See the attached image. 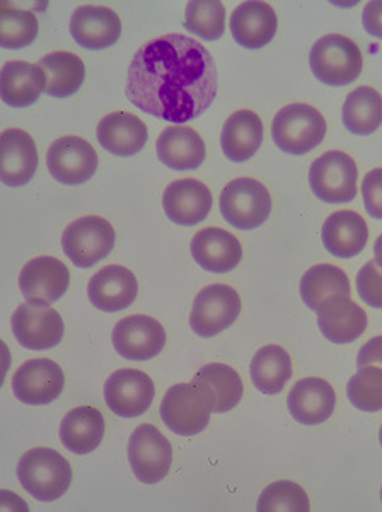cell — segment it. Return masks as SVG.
Wrapping results in <instances>:
<instances>
[{
    "label": "cell",
    "instance_id": "1",
    "mask_svg": "<svg viewBox=\"0 0 382 512\" xmlns=\"http://www.w3.org/2000/svg\"><path fill=\"white\" fill-rule=\"evenodd\" d=\"M128 101L164 122L197 120L217 96V69L209 50L185 35L159 36L135 53L128 67Z\"/></svg>",
    "mask_w": 382,
    "mask_h": 512
},
{
    "label": "cell",
    "instance_id": "2",
    "mask_svg": "<svg viewBox=\"0 0 382 512\" xmlns=\"http://www.w3.org/2000/svg\"><path fill=\"white\" fill-rule=\"evenodd\" d=\"M18 478L35 499L53 502L69 490L72 468L69 461L55 449L35 448L19 461Z\"/></svg>",
    "mask_w": 382,
    "mask_h": 512
},
{
    "label": "cell",
    "instance_id": "3",
    "mask_svg": "<svg viewBox=\"0 0 382 512\" xmlns=\"http://www.w3.org/2000/svg\"><path fill=\"white\" fill-rule=\"evenodd\" d=\"M326 120L314 106L304 103L284 106L272 123V137L280 151L304 156L325 140Z\"/></svg>",
    "mask_w": 382,
    "mask_h": 512
},
{
    "label": "cell",
    "instance_id": "4",
    "mask_svg": "<svg viewBox=\"0 0 382 512\" xmlns=\"http://www.w3.org/2000/svg\"><path fill=\"white\" fill-rule=\"evenodd\" d=\"M309 65L318 81L340 88L359 79L364 60L355 41L347 36L328 35L314 43Z\"/></svg>",
    "mask_w": 382,
    "mask_h": 512
},
{
    "label": "cell",
    "instance_id": "5",
    "mask_svg": "<svg viewBox=\"0 0 382 512\" xmlns=\"http://www.w3.org/2000/svg\"><path fill=\"white\" fill-rule=\"evenodd\" d=\"M214 402L207 391L195 383L174 384L164 395L161 417L178 436H197L209 425Z\"/></svg>",
    "mask_w": 382,
    "mask_h": 512
},
{
    "label": "cell",
    "instance_id": "6",
    "mask_svg": "<svg viewBox=\"0 0 382 512\" xmlns=\"http://www.w3.org/2000/svg\"><path fill=\"white\" fill-rule=\"evenodd\" d=\"M359 169L354 159L342 151L319 156L309 169V185L326 204H350L357 197Z\"/></svg>",
    "mask_w": 382,
    "mask_h": 512
},
{
    "label": "cell",
    "instance_id": "7",
    "mask_svg": "<svg viewBox=\"0 0 382 512\" xmlns=\"http://www.w3.org/2000/svg\"><path fill=\"white\" fill-rule=\"evenodd\" d=\"M220 212L234 229L251 231L268 221L272 214V197L260 181L238 178L222 190Z\"/></svg>",
    "mask_w": 382,
    "mask_h": 512
},
{
    "label": "cell",
    "instance_id": "8",
    "mask_svg": "<svg viewBox=\"0 0 382 512\" xmlns=\"http://www.w3.org/2000/svg\"><path fill=\"white\" fill-rule=\"evenodd\" d=\"M115 227L103 217L86 216L69 224L62 246L70 262L79 268H91L105 260L115 248Z\"/></svg>",
    "mask_w": 382,
    "mask_h": 512
},
{
    "label": "cell",
    "instance_id": "9",
    "mask_svg": "<svg viewBox=\"0 0 382 512\" xmlns=\"http://www.w3.org/2000/svg\"><path fill=\"white\" fill-rule=\"evenodd\" d=\"M128 461L140 482H163L173 465V446L154 425H140L130 437Z\"/></svg>",
    "mask_w": 382,
    "mask_h": 512
},
{
    "label": "cell",
    "instance_id": "10",
    "mask_svg": "<svg viewBox=\"0 0 382 512\" xmlns=\"http://www.w3.org/2000/svg\"><path fill=\"white\" fill-rule=\"evenodd\" d=\"M241 313V297L232 287L214 284L198 292L190 325L203 338H212L234 325Z\"/></svg>",
    "mask_w": 382,
    "mask_h": 512
},
{
    "label": "cell",
    "instance_id": "11",
    "mask_svg": "<svg viewBox=\"0 0 382 512\" xmlns=\"http://www.w3.org/2000/svg\"><path fill=\"white\" fill-rule=\"evenodd\" d=\"M12 332L29 350H50L64 338L65 325L58 311L47 304H21L12 316Z\"/></svg>",
    "mask_w": 382,
    "mask_h": 512
},
{
    "label": "cell",
    "instance_id": "12",
    "mask_svg": "<svg viewBox=\"0 0 382 512\" xmlns=\"http://www.w3.org/2000/svg\"><path fill=\"white\" fill-rule=\"evenodd\" d=\"M48 171L55 180L67 187H77L96 175L98 154L81 137H62L55 140L47 156Z\"/></svg>",
    "mask_w": 382,
    "mask_h": 512
},
{
    "label": "cell",
    "instance_id": "13",
    "mask_svg": "<svg viewBox=\"0 0 382 512\" xmlns=\"http://www.w3.org/2000/svg\"><path fill=\"white\" fill-rule=\"evenodd\" d=\"M156 396V386L149 374L137 369H120L105 384L106 405L123 419L145 414Z\"/></svg>",
    "mask_w": 382,
    "mask_h": 512
},
{
    "label": "cell",
    "instance_id": "14",
    "mask_svg": "<svg viewBox=\"0 0 382 512\" xmlns=\"http://www.w3.org/2000/svg\"><path fill=\"white\" fill-rule=\"evenodd\" d=\"M65 376L62 367L50 359L24 362L14 373L12 391L19 402L41 407L55 402L64 391Z\"/></svg>",
    "mask_w": 382,
    "mask_h": 512
},
{
    "label": "cell",
    "instance_id": "15",
    "mask_svg": "<svg viewBox=\"0 0 382 512\" xmlns=\"http://www.w3.org/2000/svg\"><path fill=\"white\" fill-rule=\"evenodd\" d=\"M113 345L128 361H149L163 352L166 332L164 326L151 316H128L115 326Z\"/></svg>",
    "mask_w": 382,
    "mask_h": 512
},
{
    "label": "cell",
    "instance_id": "16",
    "mask_svg": "<svg viewBox=\"0 0 382 512\" xmlns=\"http://www.w3.org/2000/svg\"><path fill=\"white\" fill-rule=\"evenodd\" d=\"M69 268L53 256H38L29 260L19 275V289L28 303H57L69 291Z\"/></svg>",
    "mask_w": 382,
    "mask_h": 512
},
{
    "label": "cell",
    "instance_id": "17",
    "mask_svg": "<svg viewBox=\"0 0 382 512\" xmlns=\"http://www.w3.org/2000/svg\"><path fill=\"white\" fill-rule=\"evenodd\" d=\"M137 294L139 284L135 275L122 265L101 268L91 277L87 286L89 301L94 308L106 313H118L130 308Z\"/></svg>",
    "mask_w": 382,
    "mask_h": 512
},
{
    "label": "cell",
    "instance_id": "18",
    "mask_svg": "<svg viewBox=\"0 0 382 512\" xmlns=\"http://www.w3.org/2000/svg\"><path fill=\"white\" fill-rule=\"evenodd\" d=\"M214 198L205 183L198 180L173 181L163 197V207L169 221L178 226H197L209 217Z\"/></svg>",
    "mask_w": 382,
    "mask_h": 512
},
{
    "label": "cell",
    "instance_id": "19",
    "mask_svg": "<svg viewBox=\"0 0 382 512\" xmlns=\"http://www.w3.org/2000/svg\"><path fill=\"white\" fill-rule=\"evenodd\" d=\"M193 260L212 274H227L243 260V246L220 227H207L191 239Z\"/></svg>",
    "mask_w": 382,
    "mask_h": 512
},
{
    "label": "cell",
    "instance_id": "20",
    "mask_svg": "<svg viewBox=\"0 0 382 512\" xmlns=\"http://www.w3.org/2000/svg\"><path fill=\"white\" fill-rule=\"evenodd\" d=\"M70 35L86 50H105L122 36V21L108 7H79L70 19Z\"/></svg>",
    "mask_w": 382,
    "mask_h": 512
},
{
    "label": "cell",
    "instance_id": "21",
    "mask_svg": "<svg viewBox=\"0 0 382 512\" xmlns=\"http://www.w3.org/2000/svg\"><path fill=\"white\" fill-rule=\"evenodd\" d=\"M38 168L35 140L19 128H9L2 134L0 147V180L7 187H24L33 180Z\"/></svg>",
    "mask_w": 382,
    "mask_h": 512
},
{
    "label": "cell",
    "instance_id": "22",
    "mask_svg": "<svg viewBox=\"0 0 382 512\" xmlns=\"http://www.w3.org/2000/svg\"><path fill=\"white\" fill-rule=\"evenodd\" d=\"M287 407L299 424H323L335 412L336 393L325 379H301L290 390Z\"/></svg>",
    "mask_w": 382,
    "mask_h": 512
},
{
    "label": "cell",
    "instance_id": "23",
    "mask_svg": "<svg viewBox=\"0 0 382 512\" xmlns=\"http://www.w3.org/2000/svg\"><path fill=\"white\" fill-rule=\"evenodd\" d=\"M278 19L267 2H243L232 12V38L248 50H260L277 35Z\"/></svg>",
    "mask_w": 382,
    "mask_h": 512
},
{
    "label": "cell",
    "instance_id": "24",
    "mask_svg": "<svg viewBox=\"0 0 382 512\" xmlns=\"http://www.w3.org/2000/svg\"><path fill=\"white\" fill-rule=\"evenodd\" d=\"M157 158L174 171H191L202 166L207 147L197 130L183 125L164 128L157 139Z\"/></svg>",
    "mask_w": 382,
    "mask_h": 512
},
{
    "label": "cell",
    "instance_id": "25",
    "mask_svg": "<svg viewBox=\"0 0 382 512\" xmlns=\"http://www.w3.org/2000/svg\"><path fill=\"white\" fill-rule=\"evenodd\" d=\"M321 333L333 344H352L367 328V315L350 297H335L318 311Z\"/></svg>",
    "mask_w": 382,
    "mask_h": 512
},
{
    "label": "cell",
    "instance_id": "26",
    "mask_svg": "<svg viewBox=\"0 0 382 512\" xmlns=\"http://www.w3.org/2000/svg\"><path fill=\"white\" fill-rule=\"evenodd\" d=\"M149 139L145 123L128 111H115L98 125V140L105 151L130 158L144 149Z\"/></svg>",
    "mask_w": 382,
    "mask_h": 512
},
{
    "label": "cell",
    "instance_id": "27",
    "mask_svg": "<svg viewBox=\"0 0 382 512\" xmlns=\"http://www.w3.org/2000/svg\"><path fill=\"white\" fill-rule=\"evenodd\" d=\"M321 238L331 255L354 258L364 251L369 241V227L354 210H340L326 219Z\"/></svg>",
    "mask_w": 382,
    "mask_h": 512
},
{
    "label": "cell",
    "instance_id": "28",
    "mask_svg": "<svg viewBox=\"0 0 382 512\" xmlns=\"http://www.w3.org/2000/svg\"><path fill=\"white\" fill-rule=\"evenodd\" d=\"M47 91V77L38 64L7 62L0 72V96L14 108L35 105L41 93Z\"/></svg>",
    "mask_w": 382,
    "mask_h": 512
},
{
    "label": "cell",
    "instance_id": "29",
    "mask_svg": "<svg viewBox=\"0 0 382 512\" xmlns=\"http://www.w3.org/2000/svg\"><path fill=\"white\" fill-rule=\"evenodd\" d=\"M263 144V122L255 111L239 110L227 118L220 135V146L227 159L246 163Z\"/></svg>",
    "mask_w": 382,
    "mask_h": 512
},
{
    "label": "cell",
    "instance_id": "30",
    "mask_svg": "<svg viewBox=\"0 0 382 512\" xmlns=\"http://www.w3.org/2000/svg\"><path fill=\"white\" fill-rule=\"evenodd\" d=\"M105 437V417L94 407H77L60 425V441L70 453L89 454Z\"/></svg>",
    "mask_w": 382,
    "mask_h": 512
},
{
    "label": "cell",
    "instance_id": "31",
    "mask_svg": "<svg viewBox=\"0 0 382 512\" xmlns=\"http://www.w3.org/2000/svg\"><path fill=\"white\" fill-rule=\"evenodd\" d=\"M352 287L342 268L321 263L309 268L301 280V297L307 308L318 313L323 304L335 297H350Z\"/></svg>",
    "mask_w": 382,
    "mask_h": 512
},
{
    "label": "cell",
    "instance_id": "32",
    "mask_svg": "<svg viewBox=\"0 0 382 512\" xmlns=\"http://www.w3.org/2000/svg\"><path fill=\"white\" fill-rule=\"evenodd\" d=\"M191 383L198 384L209 393L214 402L215 414H226L236 408L243 398L244 386L232 367L226 364H209L202 367Z\"/></svg>",
    "mask_w": 382,
    "mask_h": 512
},
{
    "label": "cell",
    "instance_id": "33",
    "mask_svg": "<svg viewBox=\"0 0 382 512\" xmlns=\"http://www.w3.org/2000/svg\"><path fill=\"white\" fill-rule=\"evenodd\" d=\"M249 373L256 390L265 395H278L292 378L289 352L278 345L263 347L253 357Z\"/></svg>",
    "mask_w": 382,
    "mask_h": 512
},
{
    "label": "cell",
    "instance_id": "34",
    "mask_svg": "<svg viewBox=\"0 0 382 512\" xmlns=\"http://www.w3.org/2000/svg\"><path fill=\"white\" fill-rule=\"evenodd\" d=\"M38 65L45 72L47 94L52 98H69L82 88L86 79V65L74 53H48Z\"/></svg>",
    "mask_w": 382,
    "mask_h": 512
},
{
    "label": "cell",
    "instance_id": "35",
    "mask_svg": "<svg viewBox=\"0 0 382 512\" xmlns=\"http://www.w3.org/2000/svg\"><path fill=\"white\" fill-rule=\"evenodd\" d=\"M343 125L355 135H371L382 125V96L376 89L360 86L343 105Z\"/></svg>",
    "mask_w": 382,
    "mask_h": 512
},
{
    "label": "cell",
    "instance_id": "36",
    "mask_svg": "<svg viewBox=\"0 0 382 512\" xmlns=\"http://www.w3.org/2000/svg\"><path fill=\"white\" fill-rule=\"evenodd\" d=\"M38 19L31 11L11 7L7 2L0 6V47L21 50L36 40Z\"/></svg>",
    "mask_w": 382,
    "mask_h": 512
},
{
    "label": "cell",
    "instance_id": "37",
    "mask_svg": "<svg viewBox=\"0 0 382 512\" xmlns=\"http://www.w3.org/2000/svg\"><path fill=\"white\" fill-rule=\"evenodd\" d=\"M186 30L205 41L219 40L226 31V7L217 0H195L186 6Z\"/></svg>",
    "mask_w": 382,
    "mask_h": 512
},
{
    "label": "cell",
    "instance_id": "38",
    "mask_svg": "<svg viewBox=\"0 0 382 512\" xmlns=\"http://www.w3.org/2000/svg\"><path fill=\"white\" fill-rule=\"evenodd\" d=\"M256 509L260 512H309L311 502L301 485L280 480L261 492Z\"/></svg>",
    "mask_w": 382,
    "mask_h": 512
},
{
    "label": "cell",
    "instance_id": "39",
    "mask_svg": "<svg viewBox=\"0 0 382 512\" xmlns=\"http://www.w3.org/2000/svg\"><path fill=\"white\" fill-rule=\"evenodd\" d=\"M347 395L350 403L362 412L382 410V369L367 366L348 381Z\"/></svg>",
    "mask_w": 382,
    "mask_h": 512
},
{
    "label": "cell",
    "instance_id": "40",
    "mask_svg": "<svg viewBox=\"0 0 382 512\" xmlns=\"http://www.w3.org/2000/svg\"><path fill=\"white\" fill-rule=\"evenodd\" d=\"M357 291L371 308L382 309V270L376 262L365 263L357 275Z\"/></svg>",
    "mask_w": 382,
    "mask_h": 512
},
{
    "label": "cell",
    "instance_id": "41",
    "mask_svg": "<svg viewBox=\"0 0 382 512\" xmlns=\"http://www.w3.org/2000/svg\"><path fill=\"white\" fill-rule=\"evenodd\" d=\"M365 210L374 219H382V168L372 169L362 183Z\"/></svg>",
    "mask_w": 382,
    "mask_h": 512
},
{
    "label": "cell",
    "instance_id": "42",
    "mask_svg": "<svg viewBox=\"0 0 382 512\" xmlns=\"http://www.w3.org/2000/svg\"><path fill=\"white\" fill-rule=\"evenodd\" d=\"M362 24L369 36L382 40V0H374L365 6Z\"/></svg>",
    "mask_w": 382,
    "mask_h": 512
},
{
    "label": "cell",
    "instance_id": "43",
    "mask_svg": "<svg viewBox=\"0 0 382 512\" xmlns=\"http://www.w3.org/2000/svg\"><path fill=\"white\" fill-rule=\"evenodd\" d=\"M376 366L382 369V335L374 337L359 350L357 357V367Z\"/></svg>",
    "mask_w": 382,
    "mask_h": 512
},
{
    "label": "cell",
    "instance_id": "44",
    "mask_svg": "<svg viewBox=\"0 0 382 512\" xmlns=\"http://www.w3.org/2000/svg\"><path fill=\"white\" fill-rule=\"evenodd\" d=\"M374 256H376L374 262L382 270V234L377 238L376 245H374Z\"/></svg>",
    "mask_w": 382,
    "mask_h": 512
},
{
    "label": "cell",
    "instance_id": "45",
    "mask_svg": "<svg viewBox=\"0 0 382 512\" xmlns=\"http://www.w3.org/2000/svg\"><path fill=\"white\" fill-rule=\"evenodd\" d=\"M379 441H381V446H382V427H381V432H379Z\"/></svg>",
    "mask_w": 382,
    "mask_h": 512
},
{
    "label": "cell",
    "instance_id": "46",
    "mask_svg": "<svg viewBox=\"0 0 382 512\" xmlns=\"http://www.w3.org/2000/svg\"><path fill=\"white\" fill-rule=\"evenodd\" d=\"M381 501H382V489H381Z\"/></svg>",
    "mask_w": 382,
    "mask_h": 512
}]
</instances>
